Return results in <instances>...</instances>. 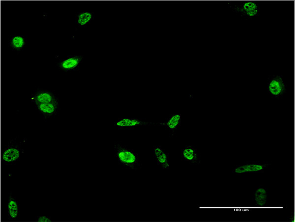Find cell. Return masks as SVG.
Wrapping results in <instances>:
<instances>
[{"instance_id": "5bb4252c", "label": "cell", "mask_w": 295, "mask_h": 222, "mask_svg": "<svg viewBox=\"0 0 295 222\" xmlns=\"http://www.w3.org/2000/svg\"><path fill=\"white\" fill-rule=\"evenodd\" d=\"M94 13L92 12L78 13L76 16V23L80 27H86L94 20Z\"/></svg>"}, {"instance_id": "ba28073f", "label": "cell", "mask_w": 295, "mask_h": 222, "mask_svg": "<svg viewBox=\"0 0 295 222\" xmlns=\"http://www.w3.org/2000/svg\"><path fill=\"white\" fill-rule=\"evenodd\" d=\"M181 159L182 161L192 165H200L201 163L200 155L194 145H185L181 151Z\"/></svg>"}, {"instance_id": "e0dca14e", "label": "cell", "mask_w": 295, "mask_h": 222, "mask_svg": "<svg viewBox=\"0 0 295 222\" xmlns=\"http://www.w3.org/2000/svg\"><path fill=\"white\" fill-rule=\"evenodd\" d=\"M35 221L38 222H54V221L51 217L46 216H37L35 218Z\"/></svg>"}, {"instance_id": "9a60e30c", "label": "cell", "mask_w": 295, "mask_h": 222, "mask_svg": "<svg viewBox=\"0 0 295 222\" xmlns=\"http://www.w3.org/2000/svg\"><path fill=\"white\" fill-rule=\"evenodd\" d=\"M27 38L23 36H12L9 40V45L15 51L23 49L27 44Z\"/></svg>"}, {"instance_id": "52a82bcc", "label": "cell", "mask_w": 295, "mask_h": 222, "mask_svg": "<svg viewBox=\"0 0 295 222\" xmlns=\"http://www.w3.org/2000/svg\"><path fill=\"white\" fill-rule=\"evenodd\" d=\"M181 122V114H172L166 118L165 121L156 122V125L164 127L169 132V136L173 137L180 127Z\"/></svg>"}, {"instance_id": "8fae6325", "label": "cell", "mask_w": 295, "mask_h": 222, "mask_svg": "<svg viewBox=\"0 0 295 222\" xmlns=\"http://www.w3.org/2000/svg\"><path fill=\"white\" fill-rule=\"evenodd\" d=\"M36 105V109L45 119L56 116L59 111V103L57 101L49 103Z\"/></svg>"}, {"instance_id": "6da1fadb", "label": "cell", "mask_w": 295, "mask_h": 222, "mask_svg": "<svg viewBox=\"0 0 295 222\" xmlns=\"http://www.w3.org/2000/svg\"><path fill=\"white\" fill-rule=\"evenodd\" d=\"M114 152L118 164L123 168L135 171L141 168L142 164L138 154L121 142L114 143Z\"/></svg>"}, {"instance_id": "5b68a950", "label": "cell", "mask_w": 295, "mask_h": 222, "mask_svg": "<svg viewBox=\"0 0 295 222\" xmlns=\"http://www.w3.org/2000/svg\"><path fill=\"white\" fill-rule=\"evenodd\" d=\"M156 125V122L148 121L145 118H122L114 122V126L120 130H131L136 127Z\"/></svg>"}, {"instance_id": "7c38bea8", "label": "cell", "mask_w": 295, "mask_h": 222, "mask_svg": "<svg viewBox=\"0 0 295 222\" xmlns=\"http://www.w3.org/2000/svg\"><path fill=\"white\" fill-rule=\"evenodd\" d=\"M57 101L55 96L50 91L41 90L35 92L31 96V101L35 104L49 103Z\"/></svg>"}, {"instance_id": "3957f363", "label": "cell", "mask_w": 295, "mask_h": 222, "mask_svg": "<svg viewBox=\"0 0 295 222\" xmlns=\"http://www.w3.org/2000/svg\"><path fill=\"white\" fill-rule=\"evenodd\" d=\"M232 10L241 17L250 19L260 14V6L255 1H243L238 3H229Z\"/></svg>"}, {"instance_id": "7a4b0ae2", "label": "cell", "mask_w": 295, "mask_h": 222, "mask_svg": "<svg viewBox=\"0 0 295 222\" xmlns=\"http://www.w3.org/2000/svg\"><path fill=\"white\" fill-rule=\"evenodd\" d=\"M23 153L21 142L17 141L16 138H11L7 145L3 150L2 159L6 165H12L19 162Z\"/></svg>"}, {"instance_id": "4fadbf2b", "label": "cell", "mask_w": 295, "mask_h": 222, "mask_svg": "<svg viewBox=\"0 0 295 222\" xmlns=\"http://www.w3.org/2000/svg\"><path fill=\"white\" fill-rule=\"evenodd\" d=\"M253 199L256 205L264 206L268 202V192L263 186H260L253 194Z\"/></svg>"}, {"instance_id": "277c9868", "label": "cell", "mask_w": 295, "mask_h": 222, "mask_svg": "<svg viewBox=\"0 0 295 222\" xmlns=\"http://www.w3.org/2000/svg\"><path fill=\"white\" fill-rule=\"evenodd\" d=\"M268 93L272 98L280 99L287 92V85L281 75L270 76L268 78Z\"/></svg>"}, {"instance_id": "8992f818", "label": "cell", "mask_w": 295, "mask_h": 222, "mask_svg": "<svg viewBox=\"0 0 295 222\" xmlns=\"http://www.w3.org/2000/svg\"><path fill=\"white\" fill-rule=\"evenodd\" d=\"M271 164L269 162L261 161H249L235 166L232 173L240 175L245 174L264 172Z\"/></svg>"}, {"instance_id": "30bf717a", "label": "cell", "mask_w": 295, "mask_h": 222, "mask_svg": "<svg viewBox=\"0 0 295 222\" xmlns=\"http://www.w3.org/2000/svg\"><path fill=\"white\" fill-rule=\"evenodd\" d=\"M8 219L9 221H16L20 217V204L19 201L9 193L7 201Z\"/></svg>"}, {"instance_id": "2e32d148", "label": "cell", "mask_w": 295, "mask_h": 222, "mask_svg": "<svg viewBox=\"0 0 295 222\" xmlns=\"http://www.w3.org/2000/svg\"><path fill=\"white\" fill-rule=\"evenodd\" d=\"M157 164L163 170H169L170 168L169 155L165 150L158 157L154 159Z\"/></svg>"}, {"instance_id": "9c48e42d", "label": "cell", "mask_w": 295, "mask_h": 222, "mask_svg": "<svg viewBox=\"0 0 295 222\" xmlns=\"http://www.w3.org/2000/svg\"><path fill=\"white\" fill-rule=\"evenodd\" d=\"M84 57L82 56H69L59 61L57 66L59 69L63 71H68L75 70L79 67Z\"/></svg>"}]
</instances>
